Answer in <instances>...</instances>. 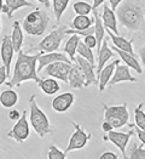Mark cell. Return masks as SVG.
<instances>
[{
	"label": "cell",
	"instance_id": "27",
	"mask_svg": "<svg viewBox=\"0 0 145 159\" xmlns=\"http://www.w3.org/2000/svg\"><path fill=\"white\" fill-rule=\"evenodd\" d=\"M93 18L88 16H83V15H78L76 17H74V20L71 21V29L75 30H86L88 28L93 27Z\"/></svg>",
	"mask_w": 145,
	"mask_h": 159
},
{
	"label": "cell",
	"instance_id": "3",
	"mask_svg": "<svg viewBox=\"0 0 145 159\" xmlns=\"http://www.w3.org/2000/svg\"><path fill=\"white\" fill-rule=\"evenodd\" d=\"M50 23V17L46 10L44 9H35L34 11L29 12L23 20L22 28L27 34L32 37H41L45 34Z\"/></svg>",
	"mask_w": 145,
	"mask_h": 159
},
{
	"label": "cell",
	"instance_id": "40",
	"mask_svg": "<svg viewBox=\"0 0 145 159\" xmlns=\"http://www.w3.org/2000/svg\"><path fill=\"white\" fill-rule=\"evenodd\" d=\"M102 129H103V131L104 133H109V131H113L114 130V128H113V125L110 124V123H108V121H103V124H102Z\"/></svg>",
	"mask_w": 145,
	"mask_h": 159
},
{
	"label": "cell",
	"instance_id": "18",
	"mask_svg": "<svg viewBox=\"0 0 145 159\" xmlns=\"http://www.w3.org/2000/svg\"><path fill=\"white\" fill-rule=\"evenodd\" d=\"M93 28H94V37L97 39V52L100 50L102 48V44L104 41V35H105V27L102 22V18H100V13L98 12V9L97 10H93Z\"/></svg>",
	"mask_w": 145,
	"mask_h": 159
},
{
	"label": "cell",
	"instance_id": "17",
	"mask_svg": "<svg viewBox=\"0 0 145 159\" xmlns=\"http://www.w3.org/2000/svg\"><path fill=\"white\" fill-rule=\"evenodd\" d=\"M100 18H102V22L105 27V29L113 32L116 35H119V28H117V25H116V15H115V11L111 10L110 6H108V5L103 6V11L100 13Z\"/></svg>",
	"mask_w": 145,
	"mask_h": 159
},
{
	"label": "cell",
	"instance_id": "43",
	"mask_svg": "<svg viewBox=\"0 0 145 159\" xmlns=\"http://www.w3.org/2000/svg\"><path fill=\"white\" fill-rule=\"evenodd\" d=\"M105 0H93V4H92V7H93V10H97L103 2H104Z\"/></svg>",
	"mask_w": 145,
	"mask_h": 159
},
{
	"label": "cell",
	"instance_id": "9",
	"mask_svg": "<svg viewBox=\"0 0 145 159\" xmlns=\"http://www.w3.org/2000/svg\"><path fill=\"white\" fill-rule=\"evenodd\" d=\"M133 134H134V130H130L128 133H120V131H114L113 130V131L108 133V135L104 137V140L110 141L113 145L117 147L120 152L122 153V156H123V159H128L127 154H126V147H127V143L131 140Z\"/></svg>",
	"mask_w": 145,
	"mask_h": 159
},
{
	"label": "cell",
	"instance_id": "12",
	"mask_svg": "<svg viewBox=\"0 0 145 159\" xmlns=\"http://www.w3.org/2000/svg\"><path fill=\"white\" fill-rule=\"evenodd\" d=\"M13 53H15V50H13L12 43H11V37L10 35H5L1 40L0 56H1L2 66L6 68V72L9 74V78H10V66L12 63Z\"/></svg>",
	"mask_w": 145,
	"mask_h": 159
},
{
	"label": "cell",
	"instance_id": "44",
	"mask_svg": "<svg viewBox=\"0 0 145 159\" xmlns=\"http://www.w3.org/2000/svg\"><path fill=\"white\" fill-rule=\"evenodd\" d=\"M40 4H42L45 7H50V0H36Z\"/></svg>",
	"mask_w": 145,
	"mask_h": 159
},
{
	"label": "cell",
	"instance_id": "38",
	"mask_svg": "<svg viewBox=\"0 0 145 159\" xmlns=\"http://www.w3.org/2000/svg\"><path fill=\"white\" fill-rule=\"evenodd\" d=\"M134 126H135V125H134ZM134 133L137 134V136H138V139L142 141V143H143V145H145V131H144V130H140L139 128H137V126H135Z\"/></svg>",
	"mask_w": 145,
	"mask_h": 159
},
{
	"label": "cell",
	"instance_id": "15",
	"mask_svg": "<svg viewBox=\"0 0 145 159\" xmlns=\"http://www.w3.org/2000/svg\"><path fill=\"white\" fill-rule=\"evenodd\" d=\"M121 81H131V83H137V79L133 77L130 72V67H127L126 65H121L120 62L119 65L115 68L114 75L109 83V86H114L115 84H119Z\"/></svg>",
	"mask_w": 145,
	"mask_h": 159
},
{
	"label": "cell",
	"instance_id": "23",
	"mask_svg": "<svg viewBox=\"0 0 145 159\" xmlns=\"http://www.w3.org/2000/svg\"><path fill=\"white\" fill-rule=\"evenodd\" d=\"M113 51H115V52L119 55L120 58L126 63V66L127 67L133 68V69H134L137 73H139V74H142V73H143V68H142V66H140V63L137 61V58L134 57V55L126 52V51H121V50L116 49V48H114V49H113Z\"/></svg>",
	"mask_w": 145,
	"mask_h": 159
},
{
	"label": "cell",
	"instance_id": "37",
	"mask_svg": "<svg viewBox=\"0 0 145 159\" xmlns=\"http://www.w3.org/2000/svg\"><path fill=\"white\" fill-rule=\"evenodd\" d=\"M99 159H119V156L116 154V153H114V152H110V151H108V152H104Z\"/></svg>",
	"mask_w": 145,
	"mask_h": 159
},
{
	"label": "cell",
	"instance_id": "42",
	"mask_svg": "<svg viewBox=\"0 0 145 159\" xmlns=\"http://www.w3.org/2000/svg\"><path fill=\"white\" fill-rule=\"evenodd\" d=\"M138 55H139V57H140V60H142L143 66L145 67V46H142V48L138 50Z\"/></svg>",
	"mask_w": 145,
	"mask_h": 159
},
{
	"label": "cell",
	"instance_id": "20",
	"mask_svg": "<svg viewBox=\"0 0 145 159\" xmlns=\"http://www.w3.org/2000/svg\"><path fill=\"white\" fill-rule=\"evenodd\" d=\"M106 33L109 34L110 39L113 41L114 48L119 49L121 51H126V52L132 53L133 55V38L128 40V39H126V38H123V37H120V35L114 34L113 32H110V30H108V29H106Z\"/></svg>",
	"mask_w": 145,
	"mask_h": 159
},
{
	"label": "cell",
	"instance_id": "22",
	"mask_svg": "<svg viewBox=\"0 0 145 159\" xmlns=\"http://www.w3.org/2000/svg\"><path fill=\"white\" fill-rule=\"evenodd\" d=\"M115 53L114 51L109 48V45H108V43H106V40L103 41V44H102V48H100V50L98 51V65H97V75L100 73V70L106 66V62L114 56Z\"/></svg>",
	"mask_w": 145,
	"mask_h": 159
},
{
	"label": "cell",
	"instance_id": "1",
	"mask_svg": "<svg viewBox=\"0 0 145 159\" xmlns=\"http://www.w3.org/2000/svg\"><path fill=\"white\" fill-rule=\"evenodd\" d=\"M40 55L41 52L29 55L21 50L17 55L12 77L9 80V83H6V85L9 88L21 86L22 83L28 80H34L39 84L41 81L40 77L38 75V61H39Z\"/></svg>",
	"mask_w": 145,
	"mask_h": 159
},
{
	"label": "cell",
	"instance_id": "33",
	"mask_svg": "<svg viewBox=\"0 0 145 159\" xmlns=\"http://www.w3.org/2000/svg\"><path fill=\"white\" fill-rule=\"evenodd\" d=\"M127 157L128 159H145V148L142 145H133Z\"/></svg>",
	"mask_w": 145,
	"mask_h": 159
},
{
	"label": "cell",
	"instance_id": "24",
	"mask_svg": "<svg viewBox=\"0 0 145 159\" xmlns=\"http://www.w3.org/2000/svg\"><path fill=\"white\" fill-rule=\"evenodd\" d=\"M11 43H12L15 52H19L23 45V30L18 21H15L12 26V34H11Z\"/></svg>",
	"mask_w": 145,
	"mask_h": 159
},
{
	"label": "cell",
	"instance_id": "41",
	"mask_svg": "<svg viewBox=\"0 0 145 159\" xmlns=\"http://www.w3.org/2000/svg\"><path fill=\"white\" fill-rule=\"evenodd\" d=\"M110 1V7L113 11H116V9L119 7V5L123 1V0H109Z\"/></svg>",
	"mask_w": 145,
	"mask_h": 159
},
{
	"label": "cell",
	"instance_id": "30",
	"mask_svg": "<svg viewBox=\"0 0 145 159\" xmlns=\"http://www.w3.org/2000/svg\"><path fill=\"white\" fill-rule=\"evenodd\" d=\"M144 103L140 102L134 108V125L145 131V112L143 111Z\"/></svg>",
	"mask_w": 145,
	"mask_h": 159
},
{
	"label": "cell",
	"instance_id": "31",
	"mask_svg": "<svg viewBox=\"0 0 145 159\" xmlns=\"http://www.w3.org/2000/svg\"><path fill=\"white\" fill-rule=\"evenodd\" d=\"M80 57L87 60L88 62H91L92 65H94V53H93L92 49H90L83 41H80L79 46H78V51Z\"/></svg>",
	"mask_w": 145,
	"mask_h": 159
},
{
	"label": "cell",
	"instance_id": "6",
	"mask_svg": "<svg viewBox=\"0 0 145 159\" xmlns=\"http://www.w3.org/2000/svg\"><path fill=\"white\" fill-rule=\"evenodd\" d=\"M104 108V120L110 123L114 129H120L128 124L130 113L127 109V103L120 106H106L103 103Z\"/></svg>",
	"mask_w": 145,
	"mask_h": 159
},
{
	"label": "cell",
	"instance_id": "28",
	"mask_svg": "<svg viewBox=\"0 0 145 159\" xmlns=\"http://www.w3.org/2000/svg\"><path fill=\"white\" fill-rule=\"evenodd\" d=\"M18 101V95L13 90H5L0 93V105L5 108H11Z\"/></svg>",
	"mask_w": 145,
	"mask_h": 159
},
{
	"label": "cell",
	"instance_id": "46",
	"mask_svg": "<svg viewBox=\"0 0 145 159\" xmlns=\"http://www.w3.org/2000/svg\"><path fill=\"white\" fill-rule=\"evenodd\" d=\"M0 30H1V18H0Z\"/></svg>",
	"mask_w": 145,
	"mask_h": 159
},
{
	"label": "cell",
	"instance_id": "35",
	"mask_svg": "<svg viewBox=\"0 0 145 159\" xmlns=\"http://www.w3.org/2000/svg\"><path fill=\"white\" fill-rule=\"evenodd\" d=\"M83 43L90 48V49H93V48H97V39L94 37V34H91V35H87L83 38Z\"/></svg>",
	"mask_w": 145,
	"mask_h": 159
},
{
	"label": "cell",
	"instance_id": "36",
	"mask_svg": "<svg viewBox=\"0 0 145 159\" xmlns=\"http://www.w3.org/2000/svg\"><path fill=\"white\" fill-rule=\"evenodd\" d=\"M7 78H9V74L6 72V68L4 66H0V85H2Z\"/></svg>",
	"mask_w": 145,
	"mask_h": 159
},
{
	"label": "cell",
	"instance_id": "34",
	"mask_svg": "<svg viewBox=\"0 0 145 159\" xmlns=\"http://www.w3.org/2000/svg\"><path fill=\"white\" fill-rule=\"evenodd\" d=\"M66 154L64 151H61L59 148L54 145H51L49 147V154H47V159H66Z\"/></svg>",
	"mask_w": 145,
	"mask_h": 159
},
{
	"label": "cell",
	"instance_id": "39",
	"mask_svg": "<svg viewBox=\"0 0 145 159\" xmlns=\"http://www.w3.org/2000/svg\"><path fill=\"white\" fill-rule=\"evenodd\" d=\"M21 116L22 114H19V112L17 109H13V111L10 112V114H9V119L13 120V121H17V120L21 118Z\"/></svg>",
	"mask_w": 145,
	"mask_h": 159
},
{
	"label": "cell",
	"instance_id": "13",
	"mask_svg": "<svg viewBox=\"0 0 145 159\" xmlns=\"http://www.w3.org/2000/svg\"><path fill=\"white\" fill-rule=\"evenodd\" d=\"M75 63H78L81 67V69L85 74V88H88L91 85H98V78L96 77V73H94L96 65H92L91 62H88L87 60H85L80 56L75 58Z\"/></svg>",
	"mask_w": 145,
	"mask_h": 159
},
{
	"label": "cell",
	"instance_id": "7",
	"mask_svg": "<svg viewBox=\"0 0 145 159\" xmlns=\"http://www.w3.org/2000/svg\"><path fill=\"white\" fill-rule=\"evenodd\" d=\"M73 126H74V133L70 136L68 146H66V151H64L66 154H68L71 151H78V149L83 148L87 145V142L90 141V139H91V134L86 133L79 124L73 123Z\"/></svg>",
	"mask_w": 145,
	"mask_h": 159
},
{
	"label": "cell",
	"instance_id": "8",
	"mask_svg": "<svg viewBox=\"0 0 145 159\" xmlns=\"http://www.w3.org/2000/svg\"><path fill=\"white\" fill-rule=\"evenodd\" d=\"M29 133L30 130H29V123L27 119V111H23L21 118L16 121V124L13 125L11 131L7 134V136L10 139H13L16 142L22 143L29 137Z\"/></svg>",
	"mask_w": 145,
	"mask_h": 159
},
{
	"label": "cell",
	"instance_id": "26",
	"mask_svg": "<svg viewBox=\"0 0 145 159\" xmlns=\"http://www.w3.org/2000/svg\"><path fill=\"white\" fill-rule=\"evenodd\" d=\"M80 37L79 35H75L73 34L69 39L66 40V45H64V53H66V56H69V60L71 62H75V55L78 51V46L80 44Z\"/></svg>",
	"mask_w": 145,
	"mask_h": 159
},
{
	"label": "cell",
	"instance_id": "25",
	"mask_svg": "<svg viewBox=\"0 0 145 159\" xmlns=\"http://www.w3.org/2000/svg\"><path fill=\"white\" fill-rule=\"evenodd\" d=\"M39 88L42 90V93L45 95H54L61 90V85L58 84V81L54 78H46V79H41L39 83Z\"/></svg>",
	"mask_w": 145,
	"mask_h": 159
},
{
	"label": "cell",
	"instance_id": "45",
	"mask_svg": "<svg viewBox=\"0 0 145 159\" xmlns=\"http://www.w3.org/2000/svg\"><path fill=\"white\" fill-rule=\"evenodd\" d=\"M4 5H5V4H4V1H2V0H0V13L2 12V7H4Z\"/></svg>",
	"mask_w": 145,
	"mask_h": 159
},
{
	"label": "cell",
	"instance_id": "32",
	"mask_svg": "<svg viewBox=\"0 0 145 159\" xmlns=\"http://www.w3.org/2000/svg\"><path fill=\"white\" fill-rule=\"evenodd\" d=\"M73 9L74 11L78 13V15H83V16H88L90 12L93 11V7L91 4H88L87 1H75L74 5H73Z\"/></svg>",
	"mask_w": 145,
	"mask_h": 159
},
{
	"label": "cell",
	"instance_id": "5",
	"mask_svg": "<svg viewBox=\"0 0 145 159\" xmlns=\"http://www.w3.org/2000/svg\"><path fill=\"white\" fill-rule=\"evenodd\" d=\"M66 30H68L66 26H59L58 28L53 29L52 32L49 33L35 48L30 49L29 51H33V50H39L40 52H54V51H57L61 46V43L66 38Z\"/></svg>",
	"mask_w": 145,
	"mask_h": 159
},
{
	"label": "cell",
	"instance_id": "2",
	"mask_svg": "<svg viewBox=\"0 0 145 159\" xmlns=\"http://www.w3.org/2000/svg\"><path fill=\"white\" fill-rule=\"evenodd\" d=\"M116 17L126 29L145 33V9L140 0H123L116 9Z\"/></svg>",
	"mask_w": 145,
	"mask_h": 159
},
{
	"label": "cell",
	"instance_id": "16",
	"mask_svg": "<svg viewBox=\"0 0 145 159\" xmlns=\"http://www.w3.org/2000/svg\"><path fill=\"white\" fill-rule=\"evenodd\" d=\"M120 63V60H115L114 62L106 65L100 73L97 75L98 78V86H99V91H104V89L106 88V85L110 83V80L114 75V72H115V68Z\"/></svg>",
	"mask_w": 145,
	"mask_h": 159
},
{
	"label": "cell",
	"instance_id": "11",
	"mask_svg": "<svg viewBox=\"0 0 145 159\" xmlns=\"http://www.w3.org/2000/svg\"><path fill=\"white\" fill-rule=\"evenodd\" d=\"M56 62H66V63H71V61L68 58L66 53L62 52H41L38 61V73L41 72L42 69H45V67L50 66Z\"/></svg>",
	"mask_w": 145,
	"mask_h": 159
},
{
	"label": "cell",
	"instance_id": "4",
	"mask_svg": "<svg viewBox=\"0 0 145 159\" xmlns=\"http://www.w3.org/2000/svg\"><path fill=\"white\" fill-rule=\"evenodd\" d=\"M29 103V121L33 126L34 131L39 135L40 137L46 136L47 134H52L53 130L50 124L49 117L45 114V112L36 103L35 95H32L28 100Z\"/></svg>",
	"mask_w": 145,
	"mask_h": 159
},
{
	"label": "cell",
	"instance_id": "14",
	"mask_svg": "<svg viewBox=\"0 0 145 159\" xmlns=\"http://www.w3.org/2000/svg\"><path fill=\"white\" fill-rule=\"evenodd\" d=\"M74 103V95L71 93H63L56 96L52 101V109L57 113H64Z\"/></svg>",
	"mask_w": 145,
	"mask_h": 159
},
{
	"label": "cell",
	"instance_id": "21",
	"mask_svg": "<svg viewBox=\"0 0 145 159\" xmlns=\"http://www.w3.org/2000/svg\"><path fill=\"white\" fill-rule=\"evenodd\" d=\"M33 4L28 0H5V5L2 7V12L6 13L9 18H11L13 16V13L16 12L19 9L23 7H29Z\"/></svg>",
	"mask_w": 145,
	"mask_h": 159
},
{
	"label": "cell",
	"instance_id": "19",
	"mask_svg": "<svg viewBox=\"0 0 145 159\" xmlns=\"http://www.w3.org/2000/svg\"><path fill=\"white\" fill-rule=\"evenodd\" d=\"M68 83L73 89L85 88V74L78 63H74L68 77Z\"/></svg>",
	"mask_w": 145,
	"mask_h": 159
},
{
	"label": "cell",
	"instance_id": "29",
	"mask_svg": "<svg viewBox=\"0 0 145 159\" xmlns=\"http://www.w3.org/2000/svg\"><path fill=\"white\" fill-rule=\"evenodd\" d=\"M70 0H53L52 1V7H53V12H54V17H56V22L59 25L61 22V18H62V15L64 13V11L68 7V4H69Z\"/></svg>",
	"mask_w": 145,
	"mask_h": 159
},
{
	"label": "cell",
	"instance_id": "10",
	"mask_svg": "<svg viewBox=\"0 0 145 159\" xmlns=\"http://www.w3.org/2000/svg\"><path fill=\"white\" fill-rule=\"evenodd\" d=\"M73 65H74L73 62L71 63L56 62V63H52L50 66L45 67V73L47 75H50L51 78H54V79L62 80L64 83H68V77H69V73L71 70Z\"/></svg>",
	"mask_w": 145,
	"mask_h": 159
}]
</instances>
